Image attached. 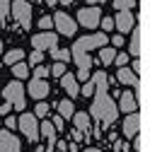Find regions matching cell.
Returning <instances> with one entry per match:
<instances>
[{
  "label": "cell",
  "mask_w": 150,
  "mask_h": 152,
  "mask_svg": "<svg viewBox=\"0 0 150 152\" xmlns=\"http://www.w3.org/2000/svg\"><path fill=\"white\" fill-rule=\"evenodd\" d=\"M87 116H95V118L102 121V123H114L116 116H119V109H116L114 99H111L109 94H97L95 102H92V106H90V113H87Z\"/></svg>",
  "instance_id": "1"
},
{
  "label": "cell",
  "mask_w": 150,
  "mask_h": 152,
  "mask_svg": "<svg viewBox=\"0 0 150 152\" xmlns=\"http://www.w3.org/2000/svg\"><path fill=\"white\" fill-rule=\"evenodd\" d=\"M3 97H5V102H7L12 109H17V111H22V109L27 106V92H24V87H22L20 80H15V82L5 85Z\"/></svg>",
  "instance_id": "2"
},
{
  "label": "cell",
  "mask_w": 150,
  "mask_h": 152,
  "mask_svg": "<svg viewBox=\"0 0 150 152\" xmlns=\"http://www.w3.org/2000/svg\"><path fill=\"white\" fill-rule=\"evenodd\" d=\"M10 12L15 15L17 24H20L22 29H29L32 27V5L27 3V0H15V3L10 5Z\"/></svg>",
  "instance_id": "3"
},
{
  "label": "cell",
  "mask_w": 150,
  "mask_h": 152,
  "mask_svg": "<svg viewBox=\"0 0 150 152\" xmlns=\"http://www.w3.org/2000/svg\"><path fill=\"white\" fill-rule=\"evenodd\" d=\"M17 126H20V130L24 133V138L36 142L39 140V121H36L34 113H22V118L17 121Z\"/></svg>",
  "instance_id": "4"
},
{
  "label": "cell",
  "mask_w": 150,
  "mask_h": 152,
  "mask_svg": "<svg viewBox=\"0 0 150 152\" xmlns=\"http://www.w3.org/2000/svg\"><path fill=\"white\" fill-rule=\"evenodd\" d=\"M70 58H75V63H78V80L87 82V80H90V68H92V58H90V56H87L85 51H78V48H73Z\"/></svg>",
  "instance_id": "5"
},
{
  "label": "cell",
  "mask_w": 150,
  "mask_h": 152,
  "mask_svg": "<svg viewBox=\"0 0 150 152\" xmlns=\"http://www.w3.org/2000/svg\"><path fill=\"white\" fill-rule=\"evenodd\" d=\"M107 46V34H90V36H82V39L75 41L73 48H78V51H90V48H102Z\"/></svg>",
  "instance_id": "6"
},
{
  "label": "cell",
  "mask_w": 150,
  "mask_h": 152,
  "mask_svg": "<svg viewBox=\"0 0 150 152\" xmlns=\"http://www.w3.org/2000/svg\"><path fill=\"white\" fill-rule=\"evenodd\" d=\"M99 20H102V15H99L97 7H82V10L78 12V22H80L82 27H87V29H95V27L99 24Z\"/></svg>",
  "instance_id": "7"
},
{
  "label": "cell",
  "mask_w": 150,
  "mask_h": 152,
  "mask_svg": "<svg viewBox=\"0 0 150 152\" xmlns=\"http://www.w3.org/2000/svg\"><path fill=\"white\" fill-rule=\"evenodd\" d=\"M51 22L56 24V29H58L63 36H73L75 34V20H70L65 12H56V17H53Z\"/></svg>",
  "instance_id": "8"
},
{
  "label": "cell",
  "mask_w": 150,
  "mask_h": 152,
  "mask_svg": "<svg viewBox=\"0 0 150 152\" xmlns=\"http://www.w3.org/2000/svg\"><path fill=\"white\" fill-rule=\"evenodd\" d=\"M0 152H22V142L10 130H0Z\"/></svg>",
  "instance_id": "9"
},
{
  "label": "cell",
  "mask_w": 150,
  "mask_h": 152,
  "mask_svg": "<svg viewBox=\"0 0 150 152\" xmlns=\"http://www.w3.org/2000/svg\"><path fill=\"white\" fill-rule=\"evenodd\" d=\"M56 44H58V39H56V34H51V31L36 34L34 39H32L34 51H41V53H44V48H56Z\"/></svg>",
  "instance_id": "10"
},
{
  "label": "cell",
  "mask_w": 150,
  "mask_h": 152,
  "mask_svg": "<svg viewBox=\"0 0 150 152\" xmlns=\"http://www.w3.org/2000/svg\"><path fill=\"white\" fill-rule=\"evenodd\" d=\"M140 113L136 111V113H128V116H126V121H124V135L131 140V138H133V135H138V133H140Z\"/></svg>",
  "instance_id": "11"
},
{
  "label": "cell",
  "mask_w": 150,
  "mask_h": 152,
  "mask_svg": "<svg viewBox=\"0 0 150 152\" xmlns=\"http://www.w3.org/2000/svg\"><path fill=\"white\" fill-rule=\"evenodd\" d=\"M27 92L32 94L34 99H39V102H41V99H46V97H49V92H51V87H49V82H46V80H36V77H34V80L29 82Z\"/></svg>",
  "instance_id": "12"
},
{
  "label": "cell",
  "mask_w": 150,
  "mask_h": 152,
  "mask_svg": "<svg viewBox=\"0 0 150 152\" xmlns=\"http://www.w3.org/2000/svg\"><path fill=\"white\" fill-rule=\"evenodd\" d=\"M116 109H121V111H126V113H136V111H138V99L133 97V92H124V94H119V104H116Z\"/></svg>",
  "instance_id": "13"
},
{
  "label": "cell",
  "mask_w": 150,
  "mask_h": 152,
  "mask_svg": "<svg viewBox=\"0 0 150 152\" xmlns=\"http://www.w3.org/2000/svg\"><path fill=\"white\" fill-rule=\"evenodd\" d=\"M133 27H136V17H133V12L124 10V12H119V15H116V29H119L121 34L131 31Z\"/></svg>",
  "instance_id": "14"
},
{
  "label": "cell",
  "mask_w": 150,
  "mask_h": 152,
  "mask_svg": "<svg viewBox=\"0 0 150 152\" xmlns=\"http://www.w3.org/2000/svg\"><path fill=\"white\" fill-rule=\"evenodd\" d=\"M61 87L70 94V97L80 94V85H78V80H75V75H70V72H63L61 75Z\"/></svg>",
  "instance_id": "15"
},
{
  "label": "cell",
  "mask_w": 150,
  "mask_h": 152,
  "mask_svg": "<svg viewBox=\"0 0 150 152\" xmlns=\"http://www.w3.org/2000/svg\"><path fill=\"white\" fill-rule=\"evenodd\" d=\"M119 82L121 85H133V87H140V82H138V75L131 70V68H119Z\"/></svg>",
  "instance_id": "16"
},
{
  "label": "cell",
  "mask_w": 150,
  "mask_h": 152,
  "mask_svg": "<svg viewBox=\"0 0 150 152\" xmlns=\"http://www.w3.org/2000/svg\"><path fill=\"white\" fill-rule=\"evenodd\" d=\"M92 85H95V92H97V94H107V89H109V77H107L104 72H95Z\"/></svg>",
  "instance_id": "17"
},
{
  "label": "cell",
  "mask_w": 150,
  "mask_h": 152,
  "mask_svg": "<svg viewBox=\"0 0 150 152\" xmlns=\"http://www.w3.org/2000/svg\"><path fill=\"white\" fill-rule=\"evenodd\" d=\"M131 31H133V36H131V56H136V58H138V56H140V39H143V29H140V27H133Z\"/></svg>",
  "instance_id": "18"
},
{
  "label": "cell",
  "mask_w": 150,
  "mask_h": 152,
  "mask_svg": "<svg viewBox=\"0 0 150 152\" xmlns=\"http://www.w3.org/2000/svg\"><path fill=\"white\" fill-rule=\"evenodd\" d=\"M73 121H75V130H80L82 135L90 133V116L87 113H73Z\"/></svg>",
  "instance_id": "19"
},
{
  "label": "cell",
  "mask_w": 150,
  "mask_h": 152,
  "mask_svg": "<svg viewBox=\"0 0 150 152\" xmlns=\"http://www.w3.org/2000/svg\"><path fill=\"white\" fill-rule=\"evenodd\" d=\"M39 135H41V138H46L51 145L56 142V128L51 126V121H44V123L39 126Z\"/></svg>",
  "instance_id": "20"
},
{
  "label": "cell",
  "mask_w": 150,
  "mask_h": 152,
  "mask_svg": "<svg viewBox=\"0 0 150 152\" xmlns=\"http://www.w3.org/2000/svg\"><path fill=\"white\" fill-rule=\"evenodd\" d=\"M73 113H75V106H73L70 99L58 102V116H61V118H73Z\"/></svg>",
  "instance_id": "21"
},
{
  "label": "cell",
  "mask_w": 150,
  "mask_h": 152,
  "mask_svg": "<svg viewBox=\"0 0 150 152\" xmlns=\"http://www.w3.org/2000/svg\"><path fill=\"white\" fill-rule=\"evenodd\" d=\"M114 56H116V48L114 46H102L99 48V61H102V65H111V63H114Z\"/></svg>",
  "instance_id": "22"
},
{
  "label": "cell",
  "mask_w": 150,
  "mask_h": 152,
  "mask_svg": "<svg viewBox=\"0 0 150 152\" xmlns=\"http://www.w3.org/2000/svg\"><path fill=\"white\" fill-rule=\"evenodd\" d=\"M20 61H24V51L22 48H12V51L5 53V63L7 65H15V63H20Z\"/></svg>",
  "instance_id": "23"
},
{
  "label": "cell",
  "mask_w": 150,
  "mask_h": 152,
  "mask_svg": "<svg viewBox=\"0 0 150 152\" xmlns=\"http://www.w3.org/2000/svg\"><path fill=\"white\" fill-rule=\"evenodd\" d=\"M51 56H53V61H58V63H68L70 61V51L68 48H51Z\"/></svg>",
  "instance_id": "24"
},
{
  "label": "cell",
  "mask_w": 150,
  "mask_h": 152,
  "mask_svg": "<svg viewBox=\"0 0 150 152\" xmlns=\"http://www.w3.org/2000/svg\"><path fill=\"white\" fill-rule=\"evenodd\" d=\"M12 75H15L17 80H22V77H27V75H29V65H27L24 61H20V63H15V65H12Z\"/></svg>",
  "instance_id": "25"
},
{
  "label": "cell",
  "mask_w": 150,
  "mask_h": 152,
  "mask_svg": "<svg viewBox=\"0 0 150 152\" xmlns=\"http://www.w3.org/2000/svg\"><path fill=\"white\" fill-rule=\"evenodd\" d=\"M136 5V0H114V7L119 10V12H124V10H131Z\"/></svg>",
  "instance_id": "26"
},
{
  "label": "cell",
  "mask_w": 150,
  "mask_h": 152,
  "mask_svg": "<svg viewBox=\"0 0 150 152\" xmlns=\"http://www.w3.org/2000/svg\"><path fill=\"white\" fill-rule=\"evenodd\" d=\"M46 113H49V104H46V102H39L36 109H34V116H36V118H46Z\"/></svg>",
  "instance_id": "27"
},
{
  "label": "cell",
  "mask_w": 150,
  "mask_h": 152,
  "mask_svg": "<svg viewBox=\"0 0 150 152\" xmlns=\"http://www.w3.org/2000/svg\"><path fill=\"white\" fill-rule=\"evenodd\" d=\"M80 94H82V97H92V94H95V85H92V80H87L80 87Z\"/></svg>",
  "instance_id": "28"
},
{
  "label": "cell",
  "mask_w": 150,
  "mask_h": 152,
  "mask_svg": "<svg viewBox=\"0 0 150 152\" xmlns=\"http://www.w3.org/2000/svg\"><path fill=\"white\" fill-rule=\"evenodd\" d=\"M49 72H51V75H56V77H61V75L65 72V63H56L53 68H49Z\"/></svg>",
  "instance_id": "29"
},
{
  "label": "cell",
  "mask_w": 150,
  "mask_h": 152,
  "mask_svg": "<svg viewBox=\"0 0 150 152\" xmlns=\"http://www.w3.org/2000/svg\"><path fill=\"white\" fill-rule=\"evenodd\" d=\"M10 15V0H0V20H5Z\"/></svg>",
  "instance_id": "30"
},
{
  "label": "cell",
  "mask_w": 150,
  "mask_h": 152,
  "mask_svg": "<svg viewBox=\"0 0 150 152\" xmlns=\"http://www.w3.org/2000/svg\"><path fill=\"white\" fill-rule=\"evenodd\" d=\"M41 61H44V53H41V51H34V53L29 56V63H32V65H41Z\"/></svg>",
  "instance_id": "31"
},
{
  "label": "cell",
  "mask_w": 150,
  "mask_h": 152,
  "mask_svg": "<svg viewBox=\"0 0 150 152\" xmlns=\"http://www.w3.org/2000/svg\"><path fill=\"white\" fill-rule=\"evenodd\" d=\"M46 75H49V68L36 65V70H34V77H36V80H46Z\"/></svg>",
  "instance_id": "32"
},
{
  "label": "cell",
  "mask_w": 150,
  "mask_h": 152,
  "mask_svg": "<svg viewBox=\"0 0 150 152\" xmlns=\"http://www.w3.org/2000/svg\"><path fill=\"white\" fill-rule=\"evenodd\" d=\"M114 61H116V65H119V68H126L128 56H126V53H119V56H114Z\"/></svg>",
  "instance_id": "33"
},
{
  "label": "cell",
  "mask_w": 150,
  "mask_h": 152,
  "mask_svg": "<svg viewBox=\"0 0 150 152\" xmlns=\"http://www.w3.org/2000/svg\"><path fill=\"white\" fill-rule=\"evenodd\" d=\"M99 24H102V29H114V20H111V17H104V20H99Z\"/></svg>",
  "instance_id": "34"
},
{
  "label": "cell",
  "mask_w": 150,
  "mask_h": 152,
  "mask_svg": "<svg viewBox=\"0 0 150 152\" xmlns=\"http://www.w3.org/2000/svg\"><path fill=\"white\" fill-rule=\"evenodd\" d=\"M39 27H41V29H51V27H53L51 17H41V20H39Z\"/></svg>",
  "instance_id": "35"
},
{
  "label": "cell",
  "mask_w": 150,
  "mask_h": 152,
  "mask_svg": "<svg viewBox=\"0 0 150 152\" xmlns=\"http://www.w3.org/2000/svg\"><path fill=\"white\" fill-rule=\"evenodd\" d=\"M111 46H124V36L121 34H114V36H111Z\"/></svg>",
  "instance_id": "36"
},
{
  "label": "cell",
  "mask_w": 150,
  "mask_h": 152,
  "mask_svg": "<svg viewBox=\"0 0 150 152\" xmlns=\"http://www.w3.org/2000/svg\"><path fill=\"white\" fill-rule=\"evenodd\" d=\"M10 111H12V106L5 102V104H0V113H3V116H10Z\"/></svg>",
  "instance_id": "37"
},
{
  "label": "cell",
  "mask_w": 150,
  "mask_h": 152,
  "mask_svg": "<svg viewBox=\"0 0 150 152\" xmlns=\"http://www.w3.org/2000/svg\"><path fill=\"white\" fill-rule=\"evenodd\" d=\"M5 126H7V128H15V126H17V118H15V116H7V118H5Z\"/></svg>",
  "instance_id": "38"
},
{
  "label": "cell",
  "mask_w": 150,
  "mask_h": 152,
  "mask_svg": "<svg viewBox=\"0 0 150 152\" xmlns=\"http://www.w3.org/2000/svg\"><path fill=\"white\" fill-rule=\"evenodd\" d=\"M87 3H90V7H95V5H102L104 0H87Z\"/></svg>",
  "instance_id": "39"
},
{
  "label": "cell",
  "mask_w": 150,
  "mask_h": 152,
  "mask_svg": "<svg viewBox=\"0 0 150 152\" xmlns=\"http://www.w3.org/2000/svg\"><path fill=\"white\" fill-rule=\"evenodd\" d=\"M140 70H143V68H140V61H136V63H133V72H140Z\"/></svg>",
  "instance_id": "40"
},
{
  "label": "cell",
  "mask_w": 150,
  "mask_h": 152,
  "mask_svg": "<svg viewBox=\"0 0 150 152\" xmlns=\"http://www.w3.org/2000/svg\"><path fill=\"white\" fill-rule=\"evenodd\" d=\"M85 152H102V150H99V147H87Z\"/></svg>",
  "instance_id": "41"
},
{
  "label": "cell",
  "mask_w": 150,
  "mask_h": 152,
  "mask_svg": "<svg viewBox=\"0 0 150 152\" xmlns=\"http://www.w3.org/2000/svg\"><path fill=\"white\" fill-rule=\"evenodd\" d=\"M46 5H49V7H53V5H56V0H46Z\"/></svg>",
  "instance_id": "42"
},
{
  "label": "cell",
  "mask_w": 150,
  "mask_h": 152,
  "mask_svg": "<svg viewBox=\"0 0 150 152\" xmlns=\"http://www.w3.org/2000/svg\"><path fill=\"white\" fill-rule=\"evenodd\" d=\"M58 3H63V5H70V3H73V0H58Z\"/></svg>",
  "instance_id": "43"
},
{
  "label": "cell",
  "mask_w": 150,
  "mask_h": 152,
  "mask_svg": "<svg viewBox=\"0 0 150 152\" xmlns=\"http://www.w3.org/2000/svg\"><path fill=\"white\" fill-rule=\"evenodd\" d=\"M0 48H3V41H0Z\"/></svg>",
  "instance_id": "44"
},
{
  "label": "cell",
  "mask_w": 150,
  "mask_h": 152,
  "mask_svg": "<svg viewBox=\"0 0 150 152\" xmlns=\"http://www.w3.org/2000/svg\"><path fill=\"white\" fill-rule=\"evenodd\" d=\"M0 126H3V123H0Z\"/></svg>",
  "instance_id": "45"
},
{
  "label": "cell",
  "mask_w": 150,
  "mask_h": 152,
  "mask_svg": "<svg viewBox=\"0 0 150 152\" xmlns=\"http://www.w3.org/2000/svg\"><path fill=\"white\" fill-rule=\"evenodd\" d=\"M27 3H29V0H27Z\"/></svg>",
  "instance_id": "46"
}]
</instances>
